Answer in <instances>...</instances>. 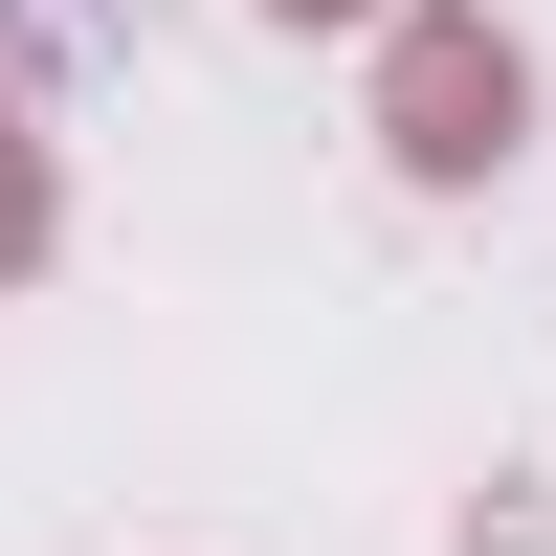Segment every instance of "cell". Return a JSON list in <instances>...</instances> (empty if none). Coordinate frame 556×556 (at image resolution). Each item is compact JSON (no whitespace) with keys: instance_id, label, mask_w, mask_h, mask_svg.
Returning a JSON list of instances; mask_svg holds the SVG:
<instances>
[{"instance_id":"cell-3","label":"cell","mask_w":556,"mask_h":556,"mask_svg":"<svg viewBox=\"0 0 556 556\" xmlns=\"http://www.w3.org/2000/svg\"><path fill=\"white\" fill-rule=\"evenodd\" d=\"M267 23H379V0H267Z\"/></svg>"},{"instance_id":"cell-2","label":"cell","mask_w":556,"mask_h":556,"mask_svg":"<svg viewBox=\"0 0 556 556\" xmlns=\"http://www.w3.org/2000/svg\"><path fill=\"white\" fill-rule=\"evenodd\" d=\"M23 245H45V156L0 134V267H23Z\"/></svg>"},{"instance_id":"cell-1","label":"cell","mask_w":556,"mask_h":556,"mask_svg":"<svg viewBox=\"0 0 556 556\" xmlns=\"http://www.w3.org/2000/svg\"><path fill=\"white\" fill-rule=\"evenodd\" d=\"M379 134H401V178H490L534 134V45L468 23V0H424V23L379 45Z\"/></svg>"}]
</instances>
